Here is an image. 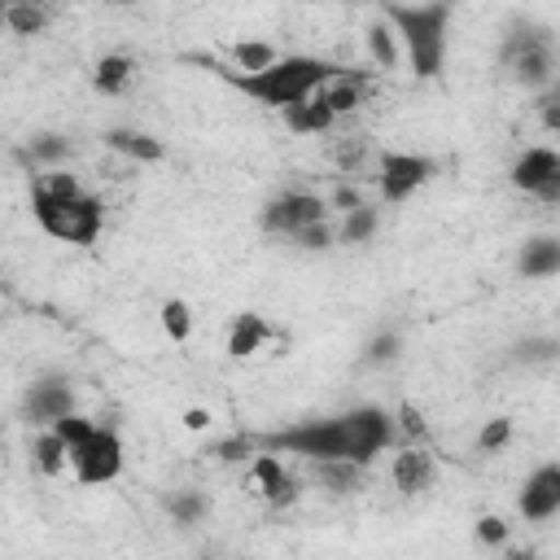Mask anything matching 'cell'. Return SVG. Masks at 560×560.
I'll return each instance as SVG.
<instances>
[{
    "label": "cell",
    "mask_w": 560,
    "mask_h": 560,
    "mask_svg": "<svg viewBox=\"0 0 560 560\" xmlns=\"http://www.w3.org/2000/svg\"><path fill=\"white\" fill-rule=\"evenodd\" d=\"M70 468H74L79 486H109L122 472V438L114 429L96 424V433L70 451Z\"/></svg>",
    "instance_id": "8992f818"
},
{
    "label": "cell",
    "mask_w": 560,
    "mask_h": 560,
    "mask_svg": "<svg viewBox=\"0 0 560 560\" xmlns=\"http://www.w3.org/2000/svg\"><path fill=\"white\" fill-rule=\"evenodd\" d=\"M280 114H284V127H289L293 136H319V131H328V127L337 122L319 96H311V101H302V105H289V109H280Z\"/></svg>",
    "instance_id": "ffe728a7"
},
{
    "label": "cell",
    "mask_w": 560,
    "mask_h": 560,
    "mask_svg": "<svg viewBox=\"0 0 560 560\" xmlns=\"http://www.w3.org/2000/svg\"><path fill=\"white\" fill-rule=\"evenodd\" d=\"M52 22V9L44 4H4V26L13 35H39Z\"/></svg>",
    "instance_id": "484cf974"
},
{
    "label": "cell",
    "mask_w": 560,
    "mask_h": 560,
    "mask_svg": "<svg viewBox=\"0 0 560 560\" xmlns=\"http://www.w3.org/2000/svg\"><path fill=\"white\" fill-rule=\"evenodd\" d=\"M57 438H61V446L66 451H74L79 442H88L92 433H96V420H88V416H79V411H70V416H61V420H52L48 424Z\"/></svg>",
    "instance_id": "4dcf8cb0"
},
{
    "label": "cell",
    "mask_w": 560,
    "mask_h": 560,
    "mask_svg": "<svg viewBox=\"0 0 560 560\" xmlns=\"http://www.w3.org/2000/svg\"><path fill=\"white\" fill-rule=\"evenodd\" d=\"M214 459H223V464H241V459H254L258 455V446H254V438L249 433H236V438H223V442H214V451H210Z\"/></svg>",
    "instance_id": "836d02e7"
},
{
    "label": "cell",
    "mask_w": 560,
    "mask_h": 560,
    "mask_svg": "<svg viewBox=\"0 0 560 560\" xmlns=\"http://www.w3.org/2000/svg\"><path fill=\"white\" fill-rule=\"evenodd\" d=\"M503 66L525 92H542L556 83V44L547 31H512L503 39Z\"/></svg>",
    "instance_id": "5b68a950"
},
{
    "label": "cell",
    "mask_w": 560,
    "mask_h": 560,
    "mask_svg": "<svg viewBox=\"0 0 560 560\" xmlns=\"http://www.w3.org/2000/svg\"><path fill=\"white\" fill-rule=\"evenodd\" d=\"M166 512H171V521L175 525H197L201 516H206V494H197V490H175L171 499H166Z\"/></svg>",
    "instance_id": "f1b7e54d"
},
{
    "label": "cell",
    "mask_w": 560,
    "mask_h": 560,
    "mask_svg": "<svg viewBox=\"0 0 560 560\" xmlns=\"http://www.w3.org/2000/svg\"><path fill=\"white\" fill-rule=\"evenodd\" d=\"M508 534H512V525L503 521V516H477V525H472V538L481 542V547H503L508 542Z\"/></svg>",
    "instance_id": "d590c367"
},
{
    "label": "cell",
    "mask_w": 560,
    "mask_h": 560,
    "mask_svg": "<svg viewBox=\"0 0 560 560\" xmlns=\"http://www.w3.org/2000/svg\"><path fill=\"white\" fill-rule=\"evenodd\" d=\"M31 459H35V468H39L44 477H61L66 464H70V451L61 446V438H57L52 429H39L35 442H31Z\"/></svg>",
    "instance_id": "603a6c76"
},
{
    "label": "cell",
    "mask_w": 560,
    "mask_h": 560,
    "mask_svg": "<svg viewBox=\"0 0 560 560\" xmlns=\"http://www.w3.org/2000/svg\"><path fill=\"white\" fill-rule=\"evenodd\" d=\"M389 477H394V490L398 494L416 499V494H424L438 481V459L424 446H402L394 455V464H389Z\"/></svg>",
    "instance_id": "4fadbf2b"
},
{
    "label": "cell",
    "mask_w": 560,
    "mask_h": 560,
    "mask_svg": "<svg viewBox=\"0 0 560 560\" xmlns=\"http://www.w3.org/2000/svg\"><path fill=\"white\" fill-rule=\"evenodd\" d=\"M311 477H315L324 490H332V494H350V490H359L363 468L350 464V459H324V464H311Z\"/></svg>",
    "instance_id": "7402d4cb"
},
{
    "label": "cell",
    "mask_w": 560,
    "mask_h": 560,
    "mask_svg": "<svg viewBox=\"0 0 560 560\" xmlns=\"http://www.w3.org/2000/svg\"><path fill=\"white\" fill-rule=\"evenodd\" d=\"M381 18L398 35V48L416 79H433L446 61V26L451 4H385Z\"/></svg>",
    "instance_id": "3957f363"
},
{
    "label": "cell",
    "mask_w": 560,
    "mask_h": 560,
    "mask_svg": "<svg viewBox=\"0 0 560 560\" xmlns=\"http://www.w3.org/2000/svg\"><path fill=\"white\" fill-rule=\"evenodd\" d=\"M293 245H302V249H311V254H324V249H332V228H328V219L324 223H311V228H302L298 236H289Z\"/></svg>",
    "instance_id": "8d00e7d4"
},
{
    "label": "cell",
    "mask_w": 560,
    "mask_h": 560,
    "mask_svg": "<svg viewBox=\"0 0 560 560\" xmlns=\"http://www.w3.org/2000/svg\"><path fill=\"white\" fill-rule=\"evenodd\" d=\"M74 153V144L66 140V136H57V131H44V136H35L31 144H26V153L22 158H31V162H48L52 171H57V162H66Z\"/></svg>",
    "instance_id": "83f0119b"
},
{
    "label": "cell",
    "mask_w": 560,
    "mask_h": 560,
    "mask_svg": "<svg viewBox=\"0 0 560 560\" xmlns=\"http://www.w3.org/2000/svg\"><path fill=\"white\" fill-rule=\"evenodd\" d=\"M398 416H402V424H394V429H402V438H411V446H416V438H424V420H420V411H416V407H402Z\"/></svg>",
    "instance_id": "f35d334b"
},
{
    "label": "cell",
    "mask_w": 560,
    "mask_h": 560,
    "mask_svg": "<svg viewBox=\"0 0 560 560\" xmlns=\"http://www.w3.org/2000/svg\"><path fill=\"white\" fill-rule=\"evenodd\" d=\"M433 171H438L433 158H424V153H394L389 149L376 162V188H381L385 201H407L416 188H424L433 179Z\"/></svg>",
    "instance_id": "ba28073f"
},
{
    "label": "cell",
    "mask_w": 560,
    "mask_h": 560,
    "mask_svg": "<svg viewBox=\"0 0 560 560\" xmlns=\"http://www.w3.org/2000/svg\"><path fill=\"white\" fill-rule=\"evenodd\" d=\"M271 337H276V328H271L258 311H241V315L232 319V328H228V354H232V359H249V354H258L262 341H271Z\"/></svg>",
    "instance_id": "e0dca14e"
},
{
    "label": "cell",
    "mask_w": 560,
    "mask_h": 560,
    "mask_svg": "<svg viewBox=\"0 0 560 560\" xmlns=\"http://www.w3.org/2000/svg\"><path fill=\"white\" fill-rule=\"evenodd\" d=\"M35 192H44V197H52V201H70V197H83V188H79V179L70 175V171H44L35 184H31Z\"/></svg>",
    "instance_id": "f546056e"
},
{
    "label": "cell",
    "mask_w": 560,
    "mask_h": 560,
    "mask_svg": "<svg viewBox=\"0 0 560 560\" xmlns=\"http://www.w3.org/2000/svg\"><path fill=\"white\" fill-rule=\"evenodd\" d=\"M70 411H74V385L66 376H44V381L26 385V394H22V420L26 424L48 429L52 420H61Z\"/></svg>",
    "instance_id": "9c48e42d"
},
{
    "label": "cell",
    "mask_w": 560,
    "mask_h": 560,
    "mask_svg": "<svg viewBox=\"0 0 560 560\" xmlns=\"http://www.w3.org/2000/svg\"><path fill=\"white\" fill-rule=\"evenodd\" d=\"M131 74H136V61H131L127 52H105V57L92 66V88H96L101 96H122L127 83H131Z\"/></svg>",
    "instance_id": "ac0fdd59"
},
{
    "label": "cell",
    "mask_w": 560,
    "mask_h": 560,
    "mask_svg": "<svg viewBox=\"0 0 560 560\" xmlns=\"http://www.w3.org/2000/svg\"><path fill=\"white\" fill-rule=\"evenodd\" d=\"M508 175H512V188L538 197L547 184H560V153H556L551 144H529V149L512 162Z\"/></svg>",
    "instance_id": "8fae6325"
},
{
    "label": "cell",
    "mask_w": 560,
    "mask_h": 560,
    "mask_svg": "<svg viewBox=\"0 0 560 560\" xmlns=\"http://www.w3.org/2000/svg\"><path fill=\"white\" fill-rule=\"evenodd\" d=\"M368 153H372V144H368L363 136H341V140L332 144V166H337L341 175H359V171L368 166Z\"/></svg>",
    "instance_id": "4316f807"
},
{
    "label": "cell",
    "mask_w": 560,
    "mask_h": 560,
    "mask_svg": "<svg viewBox=\"0 0 560 560\" xmlns=\"http://www.w3.org/2000/svg\"><path fill=\"white\" fill-rule=\"evenodd\" d=\"M197 61L210 66L219 79H228L236 92H245V96H254V101H262V105H271V109L302 105V101H311L328 79L341 74V66H332V61H324V57H298V52H284L276 66H267V70H258V74H236V70H228V66H219V61H210V57H197Z\"/></svg>",
    "instance_id": "7a4b0ae2"
},
{
    "label": "cell",
    "mask_w": 560,
    "mask_h": 560,
    "mask_svg": "<svg viewBox=\"0 0 560 560\" xmlns=\"http://www.w3.org/2000/svg\"><path fill=\"white\" fill-rule=\"evenodd\" d=\"M258 451L267 455H298L306 464H324V459H350V464H372L394 438V416L385 407H350L341 416H324V420H298L289 429H271V433H249Z\"/></svg>",
    "instance_id": "6da1fadb"
},
{
    "label": "cell",
    "mask_w": 560,
    "mask_h": 560,
    "mask_svg": "<svg viewBox=\"0 0 560 560\" xmlns=\"http://www.w3.org/2000/svg\"><path fill=\"white\" fill-rule=\"evenodd\" d=\"M516 271L525 280H551L560 271V236H534L516 254Z\"/></svg>",
    "instance_id": "2e32d148"
},
{
    "label": "cell",
    "mask_w": 560,
    "mask_h": 560,
    "mask_svg": "<svg viewBox=\"0 0 560 560\" xmlns=\"http://www.w3.org/2000/svg\"><path fill=\"white\" fill-rule=\"evenodd\" d=\"M363 83H368V74H363V70H346V66H341V74H337V79H328L315 96L328 105V114H332V118H341V114H354V109L363 105Z\"/></svg>",
    "instance_id": "9a60e30c"
},
{
    "label": "cell",
    "mask_w": 560,
    "mask_h": 560,
    "mask_svg": "<svg viewBox=\"0 0 560 560\" xmlns=\"http://www.w3.org/2000/svg\"><path fill=\"white\" fill-rule=\"evenodd\" d=\"M368 52H372V66L376 70H394L398 61H402V48H398V35L389 31V22L376 13L372 22H368Z\"/></svg>",
    "instance_id": "44dd1931"
},
{
    "label": "cell",
    "mask_w": 560,
    "mask_h": 560,
    "mask_svg": "<svg viewBox=\"0 0 560 560\" xmlns=\"http://www.w3.org/2000/svg\"><path fill=\"white\" fill-rule=\"evenodd\" d=\"M249 477L258 481V494L267 499V508H293V503L302 499L298 477H293L276 455H267V451H258V455L249 459Z\"/></svg>",
    "instance_id": "7c38bea8"
},
{
    "label": "cell",
    "mask_w": 560,
    "mask_h": 560,
    "mask_svg": "<svg viewBox=\"0 0 560 560\" xmlns=\"http://www.w3.org/2000/svg\"><path fill=\"white\" fill-rule=\"evenodd\" d=\"M398 350H402V337H398V332H376V337L368 341V350H363V363H368V368H385V363L398 359Z\"/></svg>",
    "instance_id": "d6a6232c"
},
{
    "label": "cell",
    "mask_w": 560,
    "mask_h": 560,
    "mask_svg": "<svg viewBox=\"0 0 560 560\" xmlns=\"http://www.w3.org/2000/svg\"><path fill=\"white\" fill-rule=\"evenodd\" d=\"M201 560H214V556H201Z\"/></svg>",
    "instance_id": "b9f144b4"
},
{
    "label": "cell",
    "mask_w": 560,
    "mask_h": 560,
    "mask_svg": "<svg viewBox=\"0 0 560 560\" xmlns=\"http://www.w3.org/2000/svg\"><path fill=\"white\" fill-rule=\"evenodd\" d=\"M210 420H214V416H210L206 407H188V411H184V429H192V433H206Z\"/></svg>",
    "instance_id": "ab89813d"
},
{
    "label": "cell",
    "mask_w": 560,
    "mask_h": 560,
    "mask_svg": "<svg viewBox=\"0 0 560 560\" xmlns=\"http://www.w3.org/2000/svg\"><path fill=\"white\" fill-rule=\"evenodd\" d=\"M508 442H512V420H508V416H494V420H486L481 433H477V455H494V451H503Z\"/></svg>",
    "instance_id": "1f68e13d"
},
{
    "label": "cell",
    "mask_w": 560,
    "mask_h": 560,
    "mask_svg": "<svg viewBox=\"0 0 560 560\" xmlns=\"http://www.w3.org/2000/svg\"><path fill=\"white\" fill-rule=\"evenodd\" d=\"M228 57H232L228 70H236V74H258V70L276 66L284 52H280L276 44H267V39H236V44L228 48Z\"/></svg>",
    "instance_id": "d6986e66"
},
{
    "label": "cell",
    "mask_w": 560,
    "mask_h": 560,
    "mask_svg": "<svg viewBox=\"0 0 560 560\" xmlns=\"http://www.w3.org/2000/svg\"><path fill=\"white\" fill-rule=\"evenodd\" d=\"M503 560H538V556H534L529 547H508V551H503Z\"/></svg>",
    "instance_id": "60d3db41"
},
{
    "label": "cell",
    "mask_w": 560,
    "mask_h": 560,
    "mask_svg": "<svg viewBox=\"0 0 560 560\" xmlns=\"http://www.w3.org/2000/svg\"><path fill=\"white\" fill-rule=\"evenodd\" d=\"M324 206H337L341 214H350V210H359V206H363V192H359L354 184H337V188H332V197H328Z\"/></svg>",
    "instance_id": "74e56055"
},
{
    "label": "cell",
    "mask_w": 560,
    "mask_h": 560,
    "mask_svg": "<svg viewBox=\"0 0 560 560\" xmlns=\"http://www.w3.org/2000/svg\"><path fill=\"white\" fill-rule=\"evenodd\" d=\"M516 512L525 521H551L560 512V464H538L516 494Z\"/></svg>",
    "instance_id": "30bf717a"
},
{
    "label": "cell",
    "mask_w": 560,
    "mask_h": 560,
    "mask_svg": "<svg viewBox=\"0 0 560 560\" xmlns=\"http://www.w3.org/2000/svg\"><path fill=\"white\" fill-rule=\"evenodd\" d=\"M556 350H560L556 337H525V341H516V359L521 363H551Z\"/></svg>",
    "instance_id": "e575fe53"
},
{
    "label": "cell",
    "mask_w": 560,
    "mask_h": 560,
    "mask_svg": "<svg viewBox=\"0 0 560 560\" xmlns=\"http://www.w3.org/2000/svg\"><path fill=\"white\" fill-rule=\"evenodd\" d=\"M101 140H105L109 153H118L127 162H162L166 158V144L149 131H136V127H109Z\"/></svg>",
    "instance_id": "5bb4252c"
},
{
    "label": "cell",
    "mask_w": 560,
    "mask_h": 560,
    "mask_svg": "<svg viewBox=\"0 0 560 560\" xmlns=\"http://www.w3.org/2000/svg\"><path fill=\"white\" fill-rule=\"evenodd\" d=\"M376 223H381V210L363 201L359 210H350V214L341 219V228H337L332 236H337L341 245H368V241L376 236Z\"/></svg>",
    "instance_id": "cb8c5ba5"
},
{
    "label": "cell",
    "mask_w": 560,
    "mask_h": 560,
    "mask_svg": "<svg viewBox=\"0 0 560 560\" xmlns=\"http://www.w3.org/2000/svg\"><path fill=\"white\" fill-rule=\"evenodd\" d=\"M31 210H35V223L66 245H96V236L105 228V206L92 192L70 197V201H52V197L31 188Z\"/></svg>",
    "instance_id": "277c9868"
},
{
    "label": "cell",
    "mask_w": 560,
    "mask_h": 560,
    "mask_svg": "<svg viewBox=\"0 0 560 560\" xmlns=\"http://www.w3.org/2000/svg\"><path fill=\"white\" fill-rule=\"evenodd\" d=\"M324 219H328L324 197H319V192H306V188H289V192L271 197V201L262 206V214H258L262 232H271V236H298L302 228L324 223Z\"/></svg>",
    "instance_id": "52a82bcc"
},
{
    "label": "cell",
    "mask_w": 560,
    "mask_h": 560,
    "mask_svg": "<svg viewBox=\"0 0 560 560\" xmlns=\"http://www.w3.org/2000/svg\"><path fill=\"white\" fill-rule=\"evenodd\" d=\"M158 319H162V332H166L175 346H184V341L192 337V306H188L184 298H166V302L158 306Z\"/></svg>",
    "instance_id": "d4e9b609"
}]
</instances>
